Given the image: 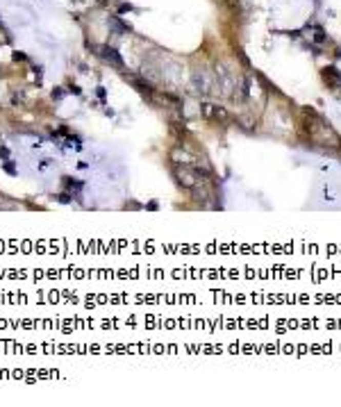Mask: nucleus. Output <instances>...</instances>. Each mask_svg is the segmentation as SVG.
Segmentation results:
<instances>
[{"label": "nucleus", "mask_w": 341, "mask_h": 407, "mask_svg": "<svg viewBox=\"0 0 341 407\" xmlns=\"http://www.w3.org/2000/svg\"><path fill=\"white\" fill-rule=\"evenodd\" d=\"M175 178H177V184H182L185 189L196 187V173L189 171V168H175Z\"/></svg>", "instance_id": "1"}, {"label": "nucleus", "mask_w": 341, "mask_h": 407, "mask_svg": "<svg viewBox=\"0 0 341 407\" xmlns=\"http://www.w3.org/2000/svg\"><path fill=\"white\" fill-rule=\"evenodd\" d=\"M101 55H103L107 62H112L114 66H118V68L123 66V60H121V55H118V52L114 50V48H107V46H105V48H101Z\"/></svg>", "instance_id": "2"}, {"label": "nucleus", "mask_w": 341, "mask_h": 407, "mask_svg": "<svg viewBox=\"0 0 341 407\" xmlns=\"http://www.w3.org/2000/svg\"><path fill=\"white\" fill-rule=\"evenodd\" d=\"M132 87H134L139 93H144V96H148V98H150V93H153V89H150V84H148V82L134 80V77H132Z\"/></svg>", "instance_id": "3"}]
</instances>
